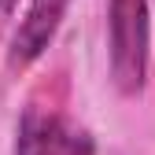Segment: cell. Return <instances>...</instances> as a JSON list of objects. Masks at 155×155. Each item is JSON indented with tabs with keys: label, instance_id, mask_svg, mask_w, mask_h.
<instances>
[{
	"label": "cell",
	"instance_id": "6da1fadb",
	"mask_svg": "<svg viewBox=\"0 0 155 155\" xmlns=\"http://www.w3.org/2000/svg\"><path fill=\"white\" fill-rule=\"evenodd\" d=\"M107 30H111V78L122 96H137L148 85V55H151L148 0H107Z\"/></svg>",
	"mask_w": 155,
	"mask_h": 155
},
{
	"label": "cell",
	"instance_id": "7a4b0ae2",
	"mask_svg": "<svg viewBox=\"0 0 155 155\" xmlns=\"http://www.w3.org/2000/svg\"><path fill=\"white\" fill-rule=\"evenodd\" d=\"M15 155H92V137L63 114L30 107L18 122Z\"/></svg>",
	"mask_w": 155,
	"mask_h": 155
},
{
	"label": "cell",
	"instance_id": "3957f363",
	"mask_svg": "<svg viewBox=\"0 0 155 155\" xmlns=\"http://www.w3.org/2000/svg\"><path fill=\"white\" fill-rule=\"evenodd\" d=\"M67 4L70 0H30V11L18 22V30L11 37V48H8V67L11 70H26L52 45V37H55V30H59L63 15H67Z\"/></svg>",
	"mask_w": 155,
	"mask_h": 155
},
{
	"label": "cell",
	"instance_id": "277c9868",
	"mask_svg": "<svg viewBox=\"0 0 155 155\" xmlns=\"http://www.w3.org/2000/svg\"><path fill=\"white\" fill-rule=\"evenodd\" d=\"M11 4H15V0H0V15H8V11H11Z\"/></svg>",
	"mask_w": 155,
	"mask_h": 155
}]
</instances>
